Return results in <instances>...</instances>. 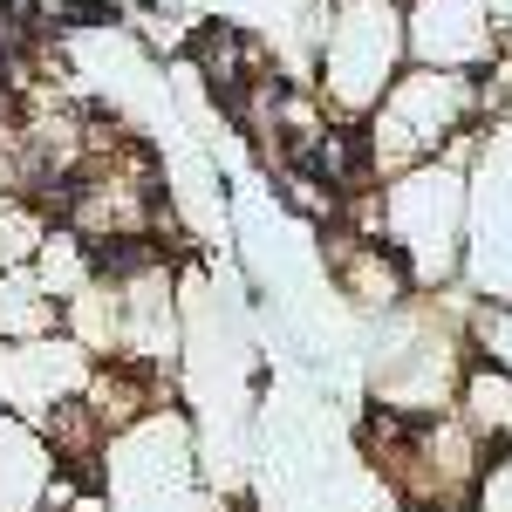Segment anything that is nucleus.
I'll use <instances>...</instances> for the list:
<instances>
[{
    "label": "nucleus",
    "mask_w": 512,
    "mask_h": 512,
    "mask_svg": "<svg viewBox=\"0 0 512 512\" xmlns=\"http://www.w3.org/2000/svg\"><path fill=\"white\" fill-rule=\"evenodd\" d=\"M451 417L485 444V458L506 451V444H512V376L472 355L465 376H458V396H451Z\"/></svg>",
    "instance_id": "obj_10"
},
{
    "label": "nucleus",
    "mask_w": 512,
    "mask_h": 512,
    "mask_svg": "<svg viewBox=\"0 0 512 512\" xmlns=\"http://www.w3.org/2000/svg\"><path fill=\"white\" fill-rule=\"evenodd\" d=\"M328 287L349 301V315L362 321H383L396 315L417 287H410V274H403V260H396L383 239H369V233H328Z\"/></svg>",
    "instance_id": "obj_8"
},
{
    "label": "nucleus",
    "mask_w": 512,
    "mask_h": 512,
    "mask_svg": "<svg viewBox=\"0 0 512 512\" xmlns=\"http://www.w3.org/2000/svg\"><path fill=\"white\" fill-rule=\"evenodd\" d=\"M478 123H485L478 76L403 69V76L390 82V96L369 110V123L355 130L362 178L383 185V178H403V171H417V164H431V158H451Z\"/></svg>",
    "instance_id": "obj_4"
},
{
    "label": "nucleus",
    "mask_w": 512,
    "mask_h": 512,
    "mask_svg": "<svg viewBox=\"0 0 512 512\" xmlns=\"http://www.w3.org/2000/svg\"><path fill=\"white\" fill-rule=\"evenodd\" d=\"M465 308L472 294L451 287V294H410L396 315L376 321V342H369V403L390 410V417H444L458 376L472 362L465 342Z\"/></svg>",
    "instance_id": "obj_2"
},
{
    "label": "nucleus",
    "mask_w": 512,
    "mask_h": 512,
    "mask_svg": "<svg viewBox=\"0 0 512 512\" xmlns=\"http://www.w3.org/2000/svg\"><path fill=\"white\" fill-rule=\"evenodd\" d=\"M96 274H103L96 246L55 219V226H48V239H41V253H35V280L48 287V301H55V308H62V301H76V294H82Z\"/></svg>",
    "instance_id": "obj_12"
},
{
    "label": "nucleus",
    "mask_w": 512,
    "mask_h": 512,
    "mask_svg": "<svg viewBox=\"0 0 512 512\" xmlns=\"http://www.w3.org/2000/svg\"><path fill=\"white\" fill-rule=\"evenodd\" d=\"M48 226H55V212H48L41 198H28V192L0 198V274L35 267V253H41V239H48Z\"/></svg>",
    "instance_id": "obj_14"
},
{
    "label": "nucleus",
    "mask_w": 512,
    "mask_h": 512,
    "mask_svg": "<svg viewBox=\"0 0 512 512\" xmlns=\"http://www.w3.org/2000/svg\"><path fill=\"white\" fill-rule=\"evenodd\" d=\"M362 444H369V465L383 472L403 506L417 512H465L472 506V485L485 472V444H478L451 410L444 417H390V410H369L362 424Z\"/></svg>",
    "instance_id": "obj_5"
},
{
    "label": "nucleus",
    "mask_w": 512,
    "mask_h": 512,
    "mask_svg": "<svg viewBox=\"0 0 512 512\" xmlns=\"http://www.w3.org/2000/svg\"><path fill=\"white\" fill-rule=\"evenodd\" d=\"M478 96H485V123L492 117H512V48L478 76Z\"/></svg>",
    "instance_id": "obj_17"
},
{
    "label": "nucleus",
    "mask_w": 512,
    "mask_h": 512,
    "mask_svg": "<svg viewBox=\"0 0 512 512\" xmlns=\"http://www.w3.org/2000/svg\"><path fill=\"white\" fill-rule=\"evenodd\" d=\"M478 137H485V123H478L451 158H431V164H417V171H403V178H383L376 185V239L403 260V274H410L417 294L465 287Z\"/></svg>",
    "instance_id": "obj_1"
},
{
    "label": "nucleus",
    "mask_w": 512,
    "mask_h": 512,
    "mask_svg": "<svg viewBox=\"0 0 512 512\" xmlns=\"http://www.w3.org/2000/svg\"><path fill=\"white\" fill-rule=\"evenodd\" d=\"M403 69H410V48H403V7L396 0H321L315 7L308 89H315L328 123L362 130Z\"/></svg>",
    "instance_id": "obj_3"
},
{
    "label": "nucleus",
    "mask_w": 512,
    "mask_h": 512,
    "mask_svg": "<svg viewBox=\"0 0 512 512\" xmlns=\"http://www.w3.org/2000/svg\"><path fill=\"white\" fill-rule=\"evenodd\" d=\"M465 512H512V444L485 458V472H478L472 506H465Z\"/></svg>",
    "instance_id": "obj_16"
},
{
    "label": "nucleus",
    "mask_w": 512,
    "mask_h": 512,
    "mask_svg": "<svg viewBox=\"0 0 512 512\" xmlns=\"http://www.w3.org/2000/svg\"><path fill=\"white\" fill-rule=\"evenodd\" d=\"M465 342H472L478 362L512 376V301H472L465 308Z\"/></svg>",
    "instance_id": "obj_15"
},
{
    "label": "nucleus",
    "mask_w": 512,
    "mask_h": 512,
    "mask_svg": "<svg viewBox=\"0 0 512 512\" xmlns=\"http://www.w3.org/2000/svg\"><path fill=\"white\" fill-rule=\"evenodd\" d=\"M62 335L76 342L89 362H117L123 349V301H117V280L96 274L76 301H62Z\"/></svg>",
    "instance_id": "obj_11"
},
{
    "label": "nucleus",
    "mask_w": 512,
    "mask_h": 512,
    "mask_svg": "<svg viewBox=\"0 0 512 512\" xmlns=\"http://www.w3.org/2000/svg\"><path fill=\"white\" fill-rule=\"evenodd\" d=\"M55 478H62L55 444L35 424H21V417L0 410V512H48Z\"/></svg>",
    "instance_id": "obj_9"
},
{
    "label": "nucleus",
    "mask_w": 512,
    "mask_h": 512,
    "mask_svg": "<svg viewBox=\"0 0 512 512\" xmlns=\"http://www.w3.org/2000/svg\"><path fill=\"white\" fill-rule=\"evenodd\" d=\"M62 328V308L48 301V287L35 280V267H14L0 274V349L7 342H41Z\"/></svg>",
    "instance_id": "obj_13"
},
{
    "label": "nucleus",
    "mask_w": 512,
    "mask_h": 512,
    "mask_svg": "<svg viewBox=\"0 0 512 512\" xmlns=\"http://www.w3.org/2000/svg\"><path fill=\"white\" fill-rule=\"evenodd\" d=\"M89 376H96V362H89L62 328L41 335V342H7V349H0V410L41 431L55 410L82 403Z\"/></svg>",
    "instance_id": "obj_6"
},
{
    "label": "nucleus",
    "mask_w": 512,
    "mask_h": 512,
    "mask_svg": "<svg viewBox=\"0 0 512 512\" xmlns=\"http://www.w3.org/2000/svg\"><path fill=\"white\" fill-rule=\"evenodd\" d=\"M403 48L410 69H444V76H485L499 62L485 0H403Z\"/></svg>",
    "instance_id": "obj_7"
},
{
    "label": "nucleus",
    "mask_w": 512,
    "mask_h": 512,
    "mask_svg": "<svg viewBox=\"0 0 512 512\" xmlns=\"http://www.w3.org/2000/svg\"><path fill=\"white\" fill-rule=\"evenodd\" d=\"M485 14H492V35H499V55L512 48V0H485Z\"/></svg>",
    "instance_id": "obj_18"
},
{
    "label": "nucleus",
    "mask_w": 512,
    "mask_h": 512,
    "mask_svg": "<svg viewBox=\"0 0 512 512\" xmlns=\"http://www.w3.org/2000/svg\"><path fill=\"white\" fill-rule=\"evenodd\" d=\"M396 7H403V0H396Z\"/></svg>",
    "instance_id": "obj_19"
}]
</instances>
